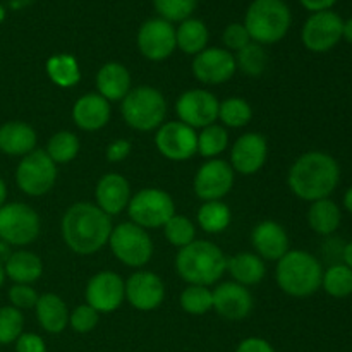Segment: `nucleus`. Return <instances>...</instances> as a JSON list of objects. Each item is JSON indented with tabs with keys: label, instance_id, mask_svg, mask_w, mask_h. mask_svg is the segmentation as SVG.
<instances>
[{
	"label": "nucleus",
	"instance_id": "nucleus-3",
	"mask_svg": "<svg viewBox=\"0 0 352 352\" xmlns=\"http://www.w3.org/2000/svg\"><path fill=\"white\" fill-rule=\"evenodd\" d=\"M175 270L182 280L188 282V285L210 287L227 272V256L210 241H192L179 250Z\"/></svg>",
	"mask_w": 352,
	"mask_h": 352
},
{
	"label": "nucleus",
	"instance_id": "nucleus-17",
	"mask_svg": "<svg viewBox=\"0 0 352 352\" xmlns=\"http://www.w3.org/2000/svg\"><path fill=\"white\" fill-rule=\"evenodd\" d=\"M236 71V58L226 48H205L192 60V74L203 85H223Z\"/></svg>",
	"mask_w": 352,
	"mask_h": 352
},
{
	"label": "nucleus",
	"instance_id": "nucleus-46",
	"mask_svg": "<svg viewBox=\"0 0 352 352\" xmlns=\"http://www.w3.org/2000/svg\"><path fill=\"white\" fill-rule=\"evenodd\" d=\"M131 153V143L127 140H116L107 146L105 157L107 160L112 164H119V162L126 160Z\"/></svg>",
	"mask_w": 352,
	"mask_h": 352
},
{
	"label": "nucleus",
	"instance_id": "nucleus-27",
	"mask_svg": "<svg viewBox=\"0 0 352 352\" xmlns=\"http://www.w3.org/2000/svg\"><path fill=\"white\" fill-rule=\"evenodd\" d=\"M3 272H6V277H9L14 284L31 285L43 274V263L38 254L19 250L10 254L7 263L3 265Z\"/></svg>",
	"mask_w": 352,
	"mask_h": 352
},
{
	"label": "nucleus",
	"instance_id": "nucleus-25",
	"mask_svg": "<svg viewBox=\"0 0 352 352\" xmlns=\"http://www.w3.org/2000/svg\"><path fill=\"white\" fill-rule=\"evenodd\" d=\"M36 150V133L21 120H10L0 126V151L10 157H26Z\"/></svg>",
	"mask_w": 352,
	"mask_h": 352
},
{
	"label": "nucleus",
	"instance_id": "nucleus-12",
	"mask_svg": "<svg viewBox=\"0 0 352 352\" xmlns=\"http://www.w3.org/2000/svg\"><path fill=\"white\" fill-rule=\"evenodd\" d=\"M344 19L333 10L313 12L302 26V43L315 54L329 52L342 40Z\"/></svg>",
	"mask_w": 352,
	"mask_h": 352
},
{
	"label": "nucleus",
	"instance_id": "nucleus-40",
	"mask_svg": "<svg viewBox=\"0 0 352 352\" xmlns=\"http://www.w3.org/2000/svg\"><path fill=\"white\" fill-rule=\"evenodd\" d=\"M153 3L162 19L168 23H182L195 12L198 0H153Z\"/></svg>",
	"mask_w": 352,
	"mask_h": 352
},
{
	"label": "nucleus",
	"instance_id": "nucleus-18",
	"mask_svg": "<svg viewBox=\"0 0 352 352\" xmlns=\"http://www.w3.org/2000/svg\"><path fill=\"white\" fill-rule=\"evenodd\" d=\"M268 158L267 138L260 133H246L230 148V167L243 175H253L263 168Z\"/></svg>",
	"mask_w": 352,
	"mask_h": 352
},
{
	"label": "nucleus",
	"instance_id": "nucleus-19",
	"mask_svg": "<svg viewBox=\"0 0 352 352\" xmlns=\"http://www.w3.org/2000/svg\"><path fill=\"white\" fill-rule=\"evenodd\" d=\"M213 309L222 318L239 322L253 311V296L250 289L237 282H222L213 289Z\"/></svg>",
	"mask_w": 352,
	"mask_h": 352
},
{
	"label": "nucleus",
	"instance_id": "nucleus-31",
	"mask_svg": "<svg viewBox=\"0 0 352 352\" xmlns=\"http://www.w3.org/2000/svg\"><path fill=\"white\" fill-rule=\"evenodd\" d=\"M47 74L60 88H72L81 79V69L72 55H54L47 60Z\"/></svg>",
	"mask_w": 352,
	"mask_h": 352
},
{
	"label": "nucleus",
	"instance_id": "nucleus-7",
	"mask_svg": "<svg viewBox=\"0 0 352 352\" xmlns=\"http://www.w3.org/2000/svg\"><path fill=\"white\" fill-rule=\"evenodd\" d=\"M109 246L113 256L131 268H141L153 256V241L146 229L133 222H122L112 229Z\"/></svg>",
	"mask_w": 352,
	"mask_h": 352
},
{
	"label": "nucleus",
	"instance_id": "nucleus-48",
	"mask_svg": "<svg viewBox=\"0 0 352 352\" xmlns=\"http://www.w3.org/2000/svg\"><path fill=\"white\" fill-rule=\"evenodd\" d=\"M302 7L311 12H322V10H330L337 0H299Z\"/></svg>",
	"mask_w": 352,
	"mask_h": 352
},
{
	"label": "nucleus",
	"instance_id": "nucleus-38",
	"mask_svg": "<svg viewBox=\"0 0 352 352\" xmlns=\"http://www.w3.org/2000/svg\"><path fill=\"white\" fill-rule=\"evenodd\" d=\"M179 302L188 315H206L213 309V292L203 285H188L182 291Z\"/></svg>",
	"mask_w": 352,
	"mask_h": 352
},
{
	"label": "nucleus",
	"instance_id": "nucleus-4",
	"mask_svg": "<svg viewBox=\"0 0 352 352\" xmlns=\"http://www.w3.org/2000/svg\"><path fill=\"white\" fill-rule=\"evenodd\" d=\"M277 285L292 298H308L322 287L323 267L308 251L289 250L277 261L275 270Z\"/></svg>",
	"mask_w": 352,
	"mask_h": 352
},
{
	"label": "nucleus",
	"instance_id": "nucleus-45",
	"mask_svg": "<svg viewBox=\"0 0 352 352\" xmlns=\"http://www.w3.org/2000/svg\"><path fill=\"white\" fill-rule=\"evenodd\" d=\"M16 352H47V346L36 333H21L16 340Z\"/></svg>",
	"mask_w": 352,
	"mask_h": 352
},
{
	"label": "nucleus",
	"instance_id": "nucleus-51",
	"mask_svg": "<svg viewBox=\"0 0 352 352\" xmlns=\"http://www.w3.org/2000/svg\"><path fill=\"white\" fill-rule=\"evenodd\" d=\"M342 38L347 43L352 45V17L351 19L344 21V30H342Z\"/></svg>",
	"mask_w": 352,
	"mask_h": 352
},
{
	"label": "nucleus",
	"instance_id": "nucleus-28",
	"mask_svg": "<svg viewBox=\"0 0 352 352\" xmlns=\"http://www.w3.org/2000/svg\"><path fill=\"white\" fill-rule=\"evenodd\" d=\"M227 272L232 275L234 282L250 287L263 280L267 275V267L256 253H237L227 258Z\"/></svg>",
	"mask_w": 352,
	"mask_h": 352
},
{
	"label": "nucleus",
	"instance_id": "nucleus-37",
	"mask_svg": "<svg viewBox=\"0 0 352 352\" xmlns=\"http://www.w3.org/2000/svg\"><path fill=\"white\" fill-rule=\"evenodd\" d=\"M234 58H236L237 69L243 71L244 74L251 76V78H256V76L263 74L268 65V55L265 52L263 45L254 43V41H251L243 50L237 52V55Z\"/></svg>",
	"mask_w": 352,
	"mask_h": 352
},
{
	"label": "nucleus",
	"instance_id": "nucleus-43",
	"mask_svg": "<svg viewBox=\"0 0 352 352\" xmlns=\"http://www.w3.org/2000/svg\"><path fill=\"white\" fill-rule=\"evenodd\" d=\"M222 40H223V45H226V50H234V52H239L243 50L246 45H250L251 41V36L250 33H248L246 26L241 23H232L229 24V26L223 30V34H222Z\"/></svg>",
	"mask_w": 352,
	"mask_h": 352
},
{
	"label": "nucleus",
	"instance_id": "nucleus-6",
	"mask_svg": "<svg viewBox=\"0 0 352 352\" xmlns=\"http://www.w3.org/2000/svg\"><path fill=\"white\" fill-rule=\"evenodd\" d=\"M120 112L127 126L148 133L162 126L167 116V102L153 86H136L124 96Z\"/></svg>",
	"mask_w": 352,
	"mask_h": 352
},
{
	"label": "nucleus",
	"instance_id": "nucleus-1",
	"mask_svg": "<svg viewBox=\"0 0 352 352\" xmlns=\"http://www.w3.org/2000/svg\"><path fill=\"white\" fill-rule=\"evenodd\" d=\"M112 229V219L88 201H79L69 206L60 222L64 243L69 250L82 256L98 253L103 246H107Z\"/></svg>",
	"mask_w": 352,
	"mask_h": 352
},
{
	"label": "nucleus",
	"instance_id": "nucleus-15",
	"mask_svg": "<svg viewBox=\"0 0 352 352\" xmlns=\"http://www.w3.org/2000/svg\"><path fill=\"white\" fill-rule=\"evenodd\" d=\"M234 186V168L229 162L212 158L195 175V192L201 201H222Z\"/></svg>",
	"mask_w": 352,
	"mask_h": 352
},
{
	"label": "nucleus",
	"instance_id": "nucleus-16",
	"mask_svg": "<svg viewBox=\"0 0 352 352\" xmlns=\"http://www.w3.org/2000/svg\"><path fill=\"white\" fill-rule=\"evenodd\" d=\"M126 299V282L116 272H98L86 285V305L98 313H113Z\"/></svg>",
	"mask_w": 352,
	"mask_h": 352
},
{
	"label": "nucleus",
	"instance_id": "nucleus-36",
	"mask_svg": "<svg viewBox=\"0 0 352 352\" xmlns=\"http://www.w3.org/2000/svg\"><path fill=\"white\" fill-rule=\"evenodd\" d=\"M219 119L222 124L230 129H239V127L248 126L253 119V109L244 98H227L220 102L219 107Z\"/></svg>",
	"mask_w": 352,
	"mask_h": 352
},
{
	"label": "nucleus",
	"instance_id": "nucleus-41",
	"mask_svg": "<svg viewBox=\"0 0 352 352\" xmlns=\"http://www.w3.org/2000/svg\"><path fill=\"white\" fill-rule=\"evenodd\" d=\"M24 318L21 309L14 306H3L0 308V344L16 342L23 333Z\"/></svg>",
	"mask_w": 352,
	"mask_h": 352
},
{
	"label": "nucleus",
	"instance_id": "nucleus-47",
	"mask_svg": "<svg viewBox=\"0 0 352 352\" xmlns=\"http://www.w3.org/2000/svg\"><path fill=\"white\" fill-rule=\"evenodd\" d=\"M236 352H275L274 347L260 337H248L237 346Z\"/></svg>",
	"mask_w": 352,
	"mask_h": 352
},
{
	"label": "nucleus",
	"instance_id": "nucleus-8",
	"mask_svg": "<svg viewBox=\"0 0 352 352\" xmlns=\"http://www.w3.org/2000/svg\"><path fill=\"white\" fill-rule=\"evenodd\" d=\"M127 213L131 222L136 226L143 229H158L175 215V203L164 189L146 188L131 196Z\"/></svg>",
	"mask_w": 352,
	"mask_h": 352
},
{
	"label": "nucleus",
	"instance_id": "nucleus-5",
	"mask_svg": "<svg viewBox=\"0 0 352 352\" xmlns=\"http://www.w3.org/2000/svg\"><path fill=\"white\" fill-rule=\"evenodd\" d=\"M291 23V9L284 0H253L244 17L251 40L260 45L278 43L287 34Z\"/></svg>",
	"mask_w": 352,
	"mask_h": 352
},
{
	"label": "nucleus",
	"instance_id": "nucleus-20",
	"mask_svg": "<svg viewBox=\"0 0 352 352\" xmlns=\"http://www.w3.org/2000/svg\"><path fill=\"white\" fill-rule=\"evenodd\" d=\"M165 285L153 272H136L126 282V299L140 311H153L164 302Z\"/></svg>",
	"mask_w": 352,
	"mask_h": 352
},
{
	"label": "nucleus",
	"instance_id": "nucleus-35",
	"mask_svg": "<svg viewBox=\"0 0 352 352\" xmlns=\"http://www.w3.org/2000/svg\"><path fill=\"white\" fill-rule=\"evenodd\" d=\"M229 146V133L223 126L212 124L203 127L198 134V153L205 158H217Z\"/></svg>",
	"mask_w": 352,
	"mask_h": 352
},
{
	"label": "nucleus",
	"instance_id": "nucleus-33",
	"mask_svg": "<svg viewBox=\"0 0 352 352\" xmlns=\"http://www.w3.org/2000/svg\"><path fill=\"white\" fill-rule=\"evenodd\" d=\"M322 287L332 298H347L352 294V270L344 263L332 265L323 270Z\"/></svg>",
	"mask_w": 352,
	"mask_h": 352
},
{
	"label": "nucleus",
	"instance_id": "nucleus-50",
	"mask_svg": "<svg viewBox=\"0 0 352 352\" xmlns=\"http://www.w3.org/2000/svg\"><path fill=\"white\" fill-rule=\"evenodd\" d=\"M342 260H344V265H347V267H349L352 270V241H351V243H347L346 246H344Z\"/></svg>",
	"mask_w": 352,
	"mask_h": 352
},
{
	"label": "nucleus",
	"instance_id": "nucleus-30",
	"mask_svg": "<svg viewBox=\"0 0 352 352\" xmlns=\"http://www.w3.org/2000/svg\"><path fill=\"white\" fill-rule=\"evenodd\" d=\"M208 28L203 21L189 19L182 21L179 28L175 30V43L179 50H182L188 55H198L208 45Z\"/></svg>",
	"mask_w": 352,
	"mask_h": 352
},
{
	"label": "nucleus",
	"instance_id": "nucleus-53",
	"mask_svg": "<svg viewBox=\"0 0 352 352\" xmlns=\"http://www.w3.org/2000/svg\"><path fill=\"white\" fill-rule=\"evenodd\" d=\"M6 199H7V186L6 182L2 181V177H0V208L6 205Z\"/></svg>",
	"mask_w": 352,
	"mask_h": 352
},
{
	"label": "nucleus",
	"instance_id": "nucleus-14",
	"mask_svg": "<svg viewBox=\"0 0 352 352\" xmlns=\"http://www.w3.org/2000/svg\"><path fill=\"white\" fill-rule=\"evenodd\" d=\"M138 48L148 60L162 62L170 57L177 48L175 43V28L172 23L155 17L141 24L138 31Z\"/></svg>",
	"mask_w": 352,
	"mask_h": 352
},
{
	"label": "nucleus",
	"instance_id": "nucleus-39",
	"mask_svg": "<svg viewBox=\"0 0 352 352\" xmlns=\"http://www.w3.org/2000/svg\"><path fill=\"white\" fill-rule=\"evenodd\" d=\"M164 234L165 239L175 248H184L188 244H191L192 241H196V227L188 217L177 215L175 213L170 220L164 226Z\"/></svg>",
	"mask_w": 352,
	"mask_h": 352
},
{
	"label": "nucleus",
	"instance_id": "nucleus-44",
	"mask_svg": "<svg viewBox=\"0 0 352 352\" xmlns=\"http://www.w3.org/2000/svg\"><path fill=\"white\" fill-rule=\"evenodd\" d=\"M38 292L31 285L26 284H14L9 289V301L10 306L17 309H31L38 302Z\"/></svg>",
	"mask_w": 352,
	"mask_h": 352
},
{
	"label": "nucleus",
	"instance_id": "nucleus-21",
	"mask_svg": "<svg viewBox=\"0 0 352 352\" xmlns=\"http://www.w3.org/2000/svg\"><path fill=\"white\" fill-rule=\"evenodd\" d=\"M96 206L107 215H119L127 208L131 201V186L124 175L109 172L102 175L95 191Z\"/></svg>",
	"mask_w": 352,
	"mask_h": 352
},
{
	"label": "nucleus",
	"instance_id": "nucleus-9",
	"mask_svg": "<svg viewBox=\"0 0 352 352\" xmlns=\"http://www.w3.org/2000/svg\"><path fill=\"white\" fill-rule=\"evenodd\" d=\"M57 181V165L45 150H34L23 157L16 168V182L28 196H43L52 191Z\"/></svg>",
	"mask_w": 352,
	"mask_h": 352
},
{
	"label": "nucleus",
	"instance_id": "nucleus-22",
	"mask_svg": "<svg viewBox=\"0 0 352 352\" xmlns=\"http://www.w3.org/2000/svg\"><path fill=\"white\" fill-rule=\"evenodd\" d=\"M251 244L261 260L278 261L289 251V236L274 220H263L251 232Z\"/></svg>",
	"mask_w": 352,
	"mask_h": 352
},
{
	"label": "nucleus",
	"instance_id": "nucleus-49",
	"mask_svg": "<svg viewBox=\"0 0 352 352\" xmlns=\"http://www.w3.org/2000/svg\"><path fill=\"white\" fill-rule=\"evenodd\" d=\"M12 253L14 251L10 250V244H7L6 241L0 239V265H2V267L7 263V260H9Z\"/></svg>",
	"mask_w": 352,
	"mask_h": 352
},
{
	"label": "nucleus",
	"instance_id": "nucleus-11",
	"mask_svg": "<svg viewBox=\"0 0 352 352\" xmlns=\"http://www.w3.org/2000/svg\"><path fill=\"white\" fill-rule=\"evenodd\" d=\"M220 102L212 91L203 88L188 89L175 102V112L181 122L192 129L212 126L219 119Z\"/></svg>",
	"mask_w": 352,
	"mask_h": 352
},
{
	"label": "nucleus",
	"instance_id": "nucleus-24",
	"mask_svg": "<svg viewBox=\"0 0 352 352\" xmlns=\"http://www.w3.org/2000/svg\"><path fill=\"white\" fill-rule=\"evenodd\" d=\"M96 89L107 102H122L131 91V74L126 65L107 62L96 72Z\"/></svg>",
	"mask_w": 352,
	"mask_h": 352
},
{
	"label": "nucleus",
	"instance_id": "nucleus-54",
	"mask_svg": "<svg viewBox=\"0 0 352 352\" xmlns=\"http://www.w3.org/2000/svg\"><path fill=\"white\" fill-rule=\"evenodd\" d=\"M3 280H6V272H3V267L0 265V289H2Z\"/></svg>",
	"mask_w": 352,
	"mask_h": 352
},
{
	"label": "nucleus",
	"instance_id": "nucleus-26",
	"mask_svg": "<svg viewBox=\"0 0 352 352\" xmlns=\"http://www.w3.org/2000/svg\"><path fill=\"white\" fill-rule=\"evenodd\" d=\"M34 311H36L38 323L41 325V329L48 333H60L67 329L69 325V309L67 305L64 302V299L57 294H41L38 298L36 306H34Z\"/></svg>",
	"mask_w": 352,
	"mask_h": 352
},
{
	"label": "nucleus",
	"instance_id": "nucleus-29",
	"mask_svg": "<svg viewBox=\"0 0 352 352\" xmlns=\"http://www.w3.org/2000/svg\"><path fill=\"white\" fill-rule=\"evenodd\" d=\"M342 222V213L336 201L330 198L313 201L308 210V223L318 236H332Z\"/></svg>",
	"mask_w": 352,
	"mask_h": 352
},
{
	"label": "nucleus",
	"instance_id": "nucleus-13",
	"mask_svg": "<svg viewBox=\"0 0 352 352\" xmlns=\"http://www.w3.org/2000/svg\"><path fill=\"white\" fill-rule=\"evenodd\" d=\"M155 146L168 160L186 162L198 153V133L181 120L165 122L157 129Z\"/></svg>",
	"mask_w": 352,
	"mask_h": 352
},
{
	"label": "nucleus",
	"instance_id": "nucleus-23",
	"mask_svg": "<svg viewBox=\"0 0 352 352\" xmlns=\"http://www.w3.org/2000/svg\"><path fill=\"white\" fill-rule=\"evenodd\" d=\"M110 102L98 93H86L72 105V120L82 131H100L110 120Z\"/></svg>",
	"mask_w": 352,
	"mask_h": 352
},
{
	"label": "nucleus",
	"instance_id": "nucleus-10",
	"mask_svg": "<svg viewBox=\"0 0 352 352\" xmlns=\"http://www.w3.org/2000/svg\"><path fill=\"white\" fill-rule=\"evenodd\" d=\"M40 217L24 203H9L0 208V239L10 246H26L40 236Z\"/></svg>",
	"mask_w": 352,
	"mask_h": 352
},
{
	"label": "nucleus",
	"instance_id": "nucleus-32",
	"mask_svg": "<svg viewBox=\"0 0 352 352\" xmlns=\"http://www.w3.org/2000/svg\"><path fill=\"white\" fill-rule=\"evenodd\" d=\"M196 219L206 234H220L230 226L232 213L223 201H205L199 206Z\"/></svg>",
	"mask_w": 352,
	"mask_h": 352
},
{
	"label": "nucleus",
	"instance_id": "nucleus-42",
	"mask_svg": "<svg viewBox=\"0 0 352 352\" xmlns=\"http://www.w3.org/2000/svg\"><path fill=\"white\" fill-rule=\"evenodd\" d=\"M100 313L95 311L89 305H81L74 308V311L69 315V325L74 332L88 333L98 325Z\"/></svg>",
	"mask_w": 352,
	"mask_h": 352
},
{
	"label": "nucleus",
	"instance_id": "nucleus-34",
	"mask_svg": "<svg viewBox=\"0 0 352 352\" xmlns=\"http://www.w3.org/2000/svg\"><path fill=\"white\" fill-rule=\"evenodd\" d=\"M54 164H69L79 153V138L71 131H58L48 140L45 148Z\"/></svg>",
	"mask_w": 352,
	"mask_h": 352
},
{
	"label": "nucleus",
	"instance_id": "nucleus-2",
	"mask_svg": "<svg viewBox=\"0 0 352 352\" xmlns=\"http://www.w3.org/2000/svg\"><path fill=\"white\" fill-rule=\"evenodd\" d=\"M340 181V167L333 157L323 151H306L289 170V188L305 201L330 198Z\"/></svg>",
	"mask_w": 352,
	"mask_h": 352
},
{
	"label": "nucleus",
	"instance_id": "nucleus-52",
	"mask_svg": "<svg viewBox=\"0 0 352 352\" xmlns=\"http://www.w3.org/2000/svg\"><path fill=\"white\" fill-rule=\"evenodd\" d=\"M344 206L349 213H352V188L347 189V192L344 195Z\"/></svg>",
	"mask_w": 352,
	"mask_h": 352
}]
</instances>
